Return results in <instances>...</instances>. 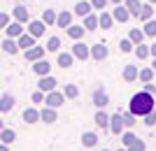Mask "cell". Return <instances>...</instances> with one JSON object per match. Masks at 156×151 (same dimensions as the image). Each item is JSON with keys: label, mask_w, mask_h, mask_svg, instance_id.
Instances as JSON below:
<instances>
[{"label": "cell", "mask_w": 156, "mask_h": 151, "mask_svg": "<svg viewBox=\"0 0 156 151\" xmlns=\"http://www.w3.org/2000/svg\"><path fill=\"white\" fill-rule=\"evenodd\" d=\"M128 109H130L133 114H135L137 118L147 116V114H149L151 109H156V107H154V95H151V93H147V91H140V93H135V95L130 98V105H128Z\"/></svg>", "instance_id": "6da1fadb"}, {"label": "cell", "mask_w": 156, "mask_h": 151, "mask_svg": "<svg viewBox=\"0 0 156 151\" xmlns=\"http://www.w3.org/2000/svg\"><path fill=\"white\" fill-rule=\"evenodd\" d=\"M124 128H126V123H124V116H121V112L112 114V116H110V132H112V135H117V137H121Z\"/></svg>", "instance_id": "7a4b0ae2"}, {"label": "cell", "mask_w": 156, "mask_h": 151, "mask_svg": "<svg viewBox=\"0 0 156 151\" xmlns=\"http://www.w3.org/2000/svg\"><path fill=\"white\" fill-rule=\"evenodd\" d=\"M44 102H47V107L58 109V107L65 102V93H63V91H49V93L44 95Z\"/></svg>", "instance_id": "3957f363"}, {"label": "cell", "mask_w": 156, "mask_h": 151, "mask_svg": "<svg viewBox=\"0 0 156 151\" xmlns=\"http://www.w3.org/2000/svg\"><path fill=\"white\" fill-rule=\"evenodd\" d=\"M72 56L75 58H79V60H86V58H91V46H86L84 42H75L72 44Z\"/></svg>", "instance_id": "277c9868"}, {"label": "cell", "mask_w": 156, "mask_h": 151, "mask_svg": "<svg viewBox=\"0 0 156 151\" xmlns=\"http://www.w3.org/2000/svg\"><path fill=\"white\" fill-rule=\"evenodd\" d=\"M56 86H58V81H56V77H51V74H44V77H40V81H37V88L42 93L56 91Z\"/></svg>", "instance_id": "5b68a950"}, {"label": "cell", "mask_w": 156, "mask_h": 151, "mask_svg": "<svg viewBox=\"0 0 156 151\" xmlns=\"http://www.w3.org/2000/svg\"><path fill=\"white\" fill-rule=\"evenodd\" d=\"M112 16H114V21H117V23H126L128 19H133V16H130V12H128V7H126L124 2L112 9Z\"/></svg>", "instance_id": "8992f818"}, {"label": "cell", "mask_w": 156, "mask_h": 151, "mask_svg": "<svg viewBox=\"0 0 156 151\" xmlns=\"http://www.w3.org/2000/svg\"><path fill=\"white\" fill-rule=\"evenodd\" d=\"M33 72L37 74V77H44V74H51V63H49V60H44V58L35 60V63H33Z\"/></svg>", "instance_id": "52a82bcc"}, {"label": "cell", "mask_w": 156, "mask_h": 151, "mask_svg": "<svg viewBox=\"0 0 156 151\" xmlns=\"http://www.w3.org/2000/svg\"><path fill=\"white\" fill-rule=\"evenodd\" d=\"M44 51H47V46H30V49H26L23 51V56H26V60H30V63H35V60H40L42 56H44Z\"/></svg>", "instance_id": "ba28073f"}, {"label": "cell", "mask_w": 156, "mask_h": 151, "mask_svg": "<svg viewBox=\"0 0 156 151\" xmlns=\"http://www.w3.org/2000/svg\"><path fill=\"white\" fill-rule=\"evenodd\" d=\"M154 14H156V5H151L149 0H147V2H142V7H140V16H137V19L144 23V21L154 19Z\"/></svg>", "instance_id": "9c48e42d"}, {"label": "cell", "mask_w": 156, "mask_h": 151, "mask_svg": "<svg viewBox=\"0 0 156 151\" xmlns=\"http://www.w3.org/2000/svg\"><path fill=\"white\" fill-rule=\"evenodd\" d=\"M72 12H75V16H82V19H84L86 14H91V12H93L91 0H79L77 5H75V9H72Z\"/></svg>", "instance_id": "30bf717a"}, {"label": "cell", "mask_w": 156, "mask_h": 151, "mask_svg": "<svg viewBox=\"0 0 156 151\" xmlns=\"http://www.w3.org/2000/svg\"><path fill=\"white\" fill-rule=\"evenodd\" d=\"M93 105L98 107V109H105V107L110 105V95L103 91V88H98V91H93Z\"/></svg>", "instance_id": "8fae6325"}, {"label": "cell", "mask_w": 156, "mask_h": 151, "mask_svg": "<svg viewBox=\"0 0 156 151\" xmlns=\"http://www.w3.org/2000/svg\"><path fill=\"white\" fill-rule=\"evenodd\" d=\"M114 23H117V21H114V16H112V12H105L103 9V12L98 14V26L103 28V30H110Z\"/></svg>", "instance_id": "7c38bea8"}, {"label": "cell", "mask_w": 156, "mask_h": 151, "mask_svg": "<svg viewBox=\"0 0 156 151\" xmlns=\"http://www.w3.org/2000/svg\"><path fill=\"white\" fill-rule=\"evenodd\" d=\"M107 56H110V49L105 44H93L91 46V58L93 60H105Z\"/></svg>", "instance_id": "4fadbf2b"}, {"label": "cell", "mask_w": 156, "mask_h": 151, "mask_svg": "<svg viewBox=\"0 0 156 151\" xmlns=\"http://www.w3.org/2000/svg\"><path fill=\"white\" fill-rule=\"evenodd\" d=\"M35 35H30V33H21L19 37H16V42H19V49H23V51H26V49H30V46H35Z\"/></svg>", "instance_id": "5bb4252c"}, {"label": "cell", "mask_w": 156, "mask_h": 151, "mask_svg": "<svg viewBox=\"0 0 156 151\" xmlns=\"http://www.w3.org/2000/svg\"><path fill=\"white\" fill-rule=\"evenodd\" d=\"M44 28H47V23H44L42 19H40V21H28V33L35 35V37L44 35Z\"/></svg>", "instance_id": "9a60e30c"}, {"label": "cell", "mask_w": 156, "mask_h": 151, "mask_svg": "<svg viewBox=\"0 0 156 151\" xmlns=\"http://www.w3.org/2000/svg\"><path fill=\"white\" fill-rule=\"evenodd\" d=\"M93 121H96L98 128H103V130H110V114H105L103 109H98V112H96Z\"/></svg>", "instance_id": "2e32d148"}, {"label": "cell", "mask_w": 156, "mask_h": 151, "mask_svg": "<svg viewBox=\"0 0 156 151\" xmlns=\"http://www.w3.org/2000/svg\"><path fill=\"white\" fill-rule=\"evenodd\" d=\"M84 30H86V28H84V26H77V23H72V26H68V28H65L68 37H70V39H75V42L84 37Z\"/></svg>", "instance_id": "e0dca14e"}, {"label": "cell", "mask_w": 156, "mask_h": 151, "mask_svg": "<svg viewBox=\"0 0 156 151\" xmlns=\"http://www.w3.org/2000/svg\"><path fill=\"white\" fill-rule=\"evenodd\" d=\"M72 19H75V12H61L58 16H56V26L68 28V26H72Z\"/></svg>", "instance_id": "ac0fdd59"}, {"label": "cell", "mask_w": 156, "mask_h": 151, "mask_svg": "<svg viewBox=\"0 0 156 151\" xmlns=\"http://www.w3.org/2000/svg\"><path fill=\"white\" fill-rule=\"evenodd\" d=\"M40 121H44V123H54V121H58V114L54 107H44L42 112H40Z\"/></svg>", "instance_id": "d6986e66"}, {"label": "cell", "mask_w": 156, "mask_h": 151, "mask_svg": "<svg viewBox=\"0 0 156 151\" xmlns=\"http://www.w3.org/2000/svg\"><path fill=\"white\" fill-rule=\"evenodd\" d=\"M137 74H140V67H137V65H126L124 72H121V77H124V81L130 84V81H135V79H137Z\"/></svg>", "instance_id": "ffe728a7"}, {"label": "cell", "mask_w": 156, "mask_h": 151, "mask_svg": "<svg viewBox=\"0 0 156 151\" xmlns=\"http://www.w3.org/2000/svg\"><path fill=\"white\" fill-rule=\"evenodd\" d=\"M72 63H75V56H72V51H58V65L63 67H72Z\"/></svg>", "instance_id": "44dd1931"}, {"label": "cell", "mask_w": 156, "mask_h": 151, "mask_svg": "<svg viewBox=\"0 0 156 151\" xmlns=\"http://www.w3.org/2000/svg\"><path fill=\"white\" fill-rule=\"evenodd\" d=\"M12 14H14V21H19V23H26L28 21V7H23V5H16L12 9Z\"/></svg>", "instance_id": "7402d4cb"}, {"label": "cell", "mask_w": 156, "mask_h": 151, "mask_svg": "<svg viewBox=\"0 0 156 151\" xmlns=\"http://www.w3.org/2000/svg\"><path fill=\"white\" fill-rule=\"evenodd\" d=\"M14 102H16V100H14V95H9V93L0 95V112H2V114L9 112V109L14 107Z\"/></svg>", "instance_id": "603a6c76"}, {"label": "cell", "mask_w": 156, "mask_h": 151, "mask_svg": "<svg viewBox=\"0 0 156 151\" xmlns=\"http://www.w3.org/2000/svg\"><path fill=\"white\" fill-rule=\"evenodd\" d=\"M124 5L128 7V12L133 19H137L140 16V7H142V0H124Z\"/></svg>", "instance_id": "cb8c5ba5"}, {"label": "cell", "mask_w": 156, "mask_h": 151, "mask_svg": "<svg viewBox=\"0 0 156 151\" xmlns=\"http://www.w3.org/2000/svg\"><path fill=\"white\" fill-rule=\"evenodd\" d=\"M144 37H147V35H144V30H140V28H130V33H128V39L130 42H133V44H142L144 42Z\"/></svg>", "instance_id": "d4e9b609"}, {"label": "cell", "mask_w": 156, "mask_h": 151, "mask_svg": "<svg viewBox=\"0 0 156 151\" xmlns=\"http://www.w3.org/2000/svg\"><path fill=\"white\" fill-rule=\"evenodd\" d=\"M5 33H7V37H19V35L23 33V26H21L19 21H12V23L5 28Z\"/></svg>", "instance_id": "484cf974"}, {"label": "cell", "mask_w": 156, "mask_h": 151, "mask_svg": "<svg viewBox=\"0 0 156 151\" xmlns=\"http://www.w3.org/2000/svg\"><path fill=\"white\" fill-rule=\"evenodd\" d=\"M154 77H156V70H154V67H140V74H137V79H140L142 84L151 81Z\"/></svg>", "instance_id": "4316f807"}, {"label": "cell", "mask_w": 156, "mask_h": 151, "mask_svg": "<svg viewBox=\"0 0 156 151\" xmlns=\"http://www.w3.org/2000/svg\"><path fill=\"white\" fill-rule=\"evenodd\" d=\"M82 26H84L86 30H98V28H100V26H98V16H96L93 12L84 16V23H82Z\"/></svg>", "instance_id": "83f0119b"}, {"label": "cell", "mask_w": 156, "mask_h": 151, "mask_svg": "<svg viewBox=\"0 0 156 151\" xmlns=\"http://www.w3.org/2000/svg\"><path fill=\"white\" fill-rule=\"evenodd\" d=\"M2 51H7V53H19V42H14V37H7L5 42H2Z\"/></svg>", "instance_id": "f1b7e54d"}, {"label": "cell", "mask_w": 156, "mask_h": 151, "mask_svg": "<svg viewBox=\"0 0 156 151\" xmlns=\"http://www.w3.org/2000/svg\"><path fill=\"white\" fill-rule=\"evenodd\" d=\"M23 121H26V123H37L40 121V112L35 109V107H28L26 112H23Z\"/></svg>", "instance_id": "f546056e"}, {"label": "cell", "mask_w": 156, "mask_h": 151, "mask_svg": "<svg viewBox=\"0 0 156 151\" xmlns=\"http://www.w3.org/2000/svg\"><path fill=\"white\" fill-rule=\"evenodd\" d=\"M14 139H16V132H14L12 128H2V132H0V142H2V144H12Z\"/></svg>", "instance_id": "4dcf8cb0"}, {"label": "cell", "mask_w": 156, "mask_h": 151, "mask_svg": "<svg viewBox=\"0 0 156 151\" xmlns=\"http://www.w3.org/2000/svg\"><path fill=\"white\" fill-rule=\"evenodd\" d=\"M82 144H84L86 149L96 146L98 144V135H96V132H84V135H82Z\"/></svg>", "instance_id": "1f68e13d"}, {"label": "cell", "mask_w": 156, "mask_h": 151, "mask_svg": "<svg viewBox=\"0 0 156 151\" xmlns=\"http://www.w3.org/2000/svg\"><path fill=\"white\" fill-rule=\"evenodd\" d=\"M56 16H58V14L54 12V9H44V12H42V21H44L47 26H56Z\"/></svg>", "instance_id": "d6a6232c"}, {"label": "cell", "mask_w": 156, "mask_h": 151, "mask_svg": "<svg viewBox=\"0 0 156 151\" xmlns=\"http://www.w3.org/2000/svg\"><path fill=\"white\" fill-rule=\"evenodd\" d=\"M133 53H135V56H137L140 60H144V58H149V46H147V44L142 42V44H137L135 49H133Z\"/></svg>", "instance_id": "836d02e7"}, {"label": "cell", "mask_w": 156, "mask_h": 151, "mask_svg": "<svg viewBox=\"0 0 156 151\" xmlns=\"http://www.w3.org/2000/svg\"><path fill=\"white\" fill-rule=\"evenodd\" d=\"M144 35L147 37H156V19H149V21H144Z\"/></svg>", "instance_id": "e575fe53"}, {"label": "cell", "mask_w": 156, "mask_h": 151, "mask_svg": "<svg viewBox=\"0 0 156 151\" xmlns=\"http://www.w3.org/2000/svg\"><path fill=\"white\" fill-rule=\"evenodd\" d=\"M121 116H124V123H126V128H133V125L137 123V116H135L133 112H130V109H128V112H121Z\"/></svg>", "instance_id": "d590c367"}, {"label": "cell", "mask_w": 156, "mask_h": 151, "mask_svg": "<svg viewBox=\"0 0 156 151\" xmlns=\"http://www.w3.org/2000/svg\"><path fill=\"white\" fill-rule=\"evenodd\" d=\"M63 93H65V98H70V100H75L79 95V88L75 84H65V88H63Z\"/></svg>", "instance_id": "8d00e7d4"}, {"label": "cell", "mask_w": 156, "mask_h": 151, "mask_svg": "<svg viewBox=\"0 0 156 151\" xmlns=\"http://www.w3.org/2000/svg\"><path fill=\"white\" fill-rule=\"evenodd\" d=\"M135 139H137V135H135V132H130V130L121 132V146H128V144H133Z\"/></svg>", "instance_id": "74e56055"}, {"label": "cell", "mask_w": 156, "mask_h": 151, "mask_svg": "<svg viewBox=\"0 0 156 151\" xmlns=\"http://www.w3.org/2000/svg\"><path fill=\"white\" fill-rule=\"evenodd\" d=\"M119 49H121V53H133L135 44H133V42H130V39L126 37V39H121V42H119Z\"/></svg>", "instance_id": "f35d334b"}, {"label": "cell", "mask_w": 156, "mask_h": 151, "mask_svg": "<svg viewBox=\"0 0 156 151\" xmlns=\"http://www.w3.org/2000/svg\"><path fill=\"white\" fill-rule=\"evenodd\" d=\"M61 49V39L58 37H49L47 39V51H58Z\"/></svg>", "instance_id": "ab89813d"}, {"label": "cell", "mask_w": 156, "mask_h": 151, "mask_svg": "<svg viewBox=\"0 0 156 151\" xmlns=\"http://www.w3.org/2000/svg\"><path fill=\"white\" fill-rule=\"evenodd\" d=\"M126 149H128V151H144V149H147V144H144V139L137 137L135 142H133V144H128Z\"/></svg>", "instance_id": "60d3db41"}, {"label": "cell", "mask_w": 156, "mask_h": 151, "mask_svg": "<svg viewBox=\"0 0 156 151\" xmlns=\"http://www.w3.org/2000/svg\"><path fill=\"white\" fill-rule=\"evenodd\" d=\"M142 118H144V121H142L144 125H149V128H151V125H156V109H151V112L147 114V116H142Z\"/></svg>", "instance_id": "b9f144b4"}, {"label": "cell", "mask_w": 156, "mask_h": 151, "mask_svg": "<svg viewBox=\"0 0 156 151\" xmlns=\"http://www.w3.org/2000/svg\"><path fill=\"white\" fill-rule=\"evenodd\" d=\"M44 95H47V93H42V91L37 88V91H35V93L30 95V100L35 102V105H40V102H44Z\"/></svg>", "instance_id": "7bdbcfd3"}, {"label": "cell", "mask_w": 156, "mask_h": 151, "mask_svg": "<svg viewBox=\"0 0 156 151\" xmlns=\"http://www.w3.org/2000/svg\"><path fill=\"white\" fill-rule=\"evenodd\" d=\"M107 2H110V0H91L93 9H100V12H103L105 7H107Z\"/></svg>", "instance_id": "ee69618b"}, {"label": "cell", "mask_w": 156, "mask_h": 151, "mask_svg": "<svg viewBox=\"0 0 156 151\" xmlns=\"http://www.w3.org/2000/svg\"><path fill=\"white\" fill-rule=\"evenodd\" d=\"M9 26V14H5V12H0V28L5 30V28Z\"/></svg>", "instance_id": "f6af8a7d"}, {"label": "cell", "mask_w": 156, "mask_h": 151, "mask_svg": "<svg viewBox=\"0 0 156 151\" xmlns=\"http://www.w3.org/2000/svg\"><path fill=\"white\" fill-rule=\"evenodd\" d=\"M144 91H147V93H151V95H156V86L151 84V81H147V84H144Z\"/></svg>", "instance_id": "bcb514c9"}, {"label": "cell", "mask_w": 156, "mask_h": 151, "mask_svg": "<svg viewBox=\"0 0 156 151\" xmlns=\"http://www.w3.org/2000/svg\"><path fill=\"white\" fill-rule=\"evenodd\" d=\"M149 56H154V58H156V42H154V44H149Z\"/></svg>", "instance_id": "7dc6e473"}, {"label": "cell", "mask_w": 156, "mask_h": 151, "mask_svg": "<svg viewBox=\"0 0 156 151\" xmlns=\"http://www.w3.org/2000/svg\"><path fill=\"white\" fill-rule=\"evenodd\" d=\"M0 151H9V144H0Z\"/></svg>", "instance_id": "c3c4849f"}, {"label": "cell", "mask_w": 156, "mask_h": 151, "mask_svg": "<svg viewBox=\"0 0 156 151\" xmlns=\"http://www.w3.org/2000/svg\"><path fill=\"white\" fill-rule=\"evenodd\" d=\"M110 2H114V5H121V2H124V0H110Z\"/></svg>", "instance_id": "681fc988"}, {"label": "cell", "mask_w": 156, "mask_h": 151, "mask_svg": "<svg viewBox=\"0 0 156 151\" xmlns=\"http://www.w3.org/2000/svg\"><path fill=\"white\" fill-rule=\"evenodd\" d=\"M2 128H5V123H2V118H0V132H2Z\"/></svg>", "instance_id": "f907efd6"}, {"label": "cell", "mask_w": 156, "mask_h": 151, "mask_svg": "<svg viewBox=\"0 0 156 151\" xmlns=\"http://www.w3.org/2000/svg\"><path fill=\"white\" fill-rule=\"evenodd\" d=\"M151 67H154V70H156V58H154V60H151Z\"/></svg>", "instance_id": "816d5d0a"}, {"label": "cell", "mask_w": 156, "mask_h": 151, "mask_svg": "<svg viewBox=\"0 0 156 151\" xmlns=\"http://www.w3.org/2000/svg\"><path fill=\"white\" fill-rule=\"evenodd\" d=\"M119 151H128V149H126V146H121V149H119Z\"/></svg>", "instance_id": "f5cc1de1"}, {"label": "cell", "mask_w": 156, "mask_h": 151, "mask_svg": "<svg viewBox=\"0 0 156 151\" xmlns=\"http://www.w3.org/2000/svg\"><path fill=\"white\" fill-rule=\"evenodd\" d=\"M149 2H151V5H156V0H149Z\"/></svg>", "instance_id": "db71d44e"}, {"label": "cell", "mask_w": 156, "mask_h": 151, "mask_svg": "<svg viewBox=\"0 0 156 151\" xmlns=\"http://www.w3.org/2000/svg\"><path fill=\"white\" fill-rule=\"evenodd\" d=\"M103 151H110V149H103Z\"/></svg>", "instance_id": "11a10c76"}]
</instances>
